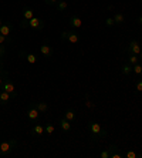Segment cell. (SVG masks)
<instances>
[{"instance_id":"cell-15","label":"cell","mask_w":142,"mask_h":158,"mask_svg":"<svg viewBox=\"0 0 142 158\" xmlns=\"http://www.w3.org/2000/svg\"><path fill=\"white\" fill-rule=\"evenodd\" d=\"M34 17V10L31 7H24L23 9V19L24 20H30Z\"/></svg>"},{"instance_id":"cell-14","label":"cell","mask_w":142,"mask_h":158,"mask_svg":"<svg viewBox=\"0 0 142 158\" xmlns=\"http://www.w3.org/2000/svg\"><path fill=\"white\" fill-rule=\"evenodd\" d=\"M63 117L66 118V120H68V121H75V118H77V114H75V111L71 110V108H68V110L64 111V115Z\"/></svg>"},{"instance_id":"cell-17","label":"cell","mask_w":142,"mask_h":158,"mask_svg":"<svg viewBox=\"0 0 142 158\" xmlns=\"http://www.w3.org/2000/svg\"><path fill=\"white\" fill-rule=\"evenodd\" d=\"M34 106H36V108L40 111L41 114H44V113H47L48 111V104L44 103V101H39V103H36Z\"/></svg>"},{"instance_id":"cell-32","label":"cell","mask_w":142,"mask_h":158,"mask_svg":"<svg viewBox=\"0 0 142 158\" xmlns=\"http://www.w3.org/2000/svg\"><path fill=\"white\" fill-rule=\"evenodd\" d=\"M20 27H23V29H24V27H29V20H24V19H23L22 23H20Z\"/></svg>"},{"instance_id":"cell-25","label":"cell","mask_w":142,"mask_h":158,"mask_svg":"<svg viewBox=\"0 0 142 158\" xmlns=\"http://www.w3.org/2000/svg\"><path fill=\"white\" fill-rule=\"evenodd\" d=\"M7 78V71L3 70V71H0V85L3 84V81Z\"/></svg>"},{"instance_id":"cell-23","label":"cell","mask_w":142,"mask_h":158,"mask_svg":"<svg viewBox=\"0 0 142 158\" xmlns=\"http://www.w3.org/2000/svg\"><path fill=\"white\" fill-rule=\"evenodd\" d=\"M132 73H135L136 76H141L142 74V66L139 64V63H136V64L132 66Z\"/></svg>"},{"instance_id":"cell-6","label":"cell","mask_w":142,"mask_h":158,"mask_svg":"<svg viewBox=\"0 0 142 158\" xmlns=\"http://www.w3.org/2000/svg\"><path fill=\"white\" fill-rule=\"evenodd\" d=\"M29 27L30 29H33V30H41L44 27V22L41 20V19H39V17L34 16L33 19H30L29 20Z\"/></svg>"},{"instance_id":"cell-1","label":"cell","mask_w":142,"mask_h":158,"mask_svg":"<svg viewBox=\"0 0 142 158\" xmlns=\"http://www.w3.org/2000/svg\"><path fill=\"white\" fill-rule=\"evenodd\" d=\"M16 145H17V141L14 138L0 143V157H9L11 154V151L16 148Z\"/></svg>"},{"instance_id":"cell-27","label":"cell","mask_w":142,"mask_h":158,"mask_svg":"<svg viewBox=\"0 0 142 158\" xmlns=\"http://www.w3.org/2000/svg\"><path fill=\"white\" fill-rule=\"evenodd\" d=\"M4 43H11V40L7 39L6 36H3V34H0V44H4Z\"/></svg>"},{"instance_id":"cell-26","label":"cell","mask_w":142,"mask_h":158,"mask_svg":"<svg viewBox=\"0 0 142 158\" xmlns=\"http://www.w3.org/2000/svg\"><path fill=\"white\" fill-rule=\"evenodd\" d=\"M105 26L107 27H112V26H115V23H114V19L112 17H108L105 20Z\"/></svg>"},{"instance_id":"cell-31","label":"cell","mask_w":142,"mask_h":158,"mask_svg":"<svg viewBox=\"0 0 142 158\" xmlns=\"http://www.w3.org/2000/svg\"><path fill=\"white\" fill-rule=\"evenodd\" d=\"M44 2H46V4H48V6H55L59 0H44Z\"/></svg>"},{"instance_id":"cell-2","label":"cell","mask_w":142,"mask_h":158,"mask_svg":"<svg viewBox=\"0 0 142 158\" xmlns=\"http://www.w3.org/2000/svg\"><path fill=\"white\" fill-rule=\"evenodd\" d=\"M88 131L92 137H98V138H102V137L107 135V131L102 130V127L95 121H90L88 123Z\"/></svg>"},{"instance_id":"cell-3","label":"cell","mask_w":142,"mask_h":158,"mask_svg":"<svg viewBox=\"0 0 142 158\" xmlns=\"http://www.w3.org/2000/svg\"><path fill=\"white\" fill-rule=\"evenodd\" d=\"M61 39L63 40H67L68 43L71 44H77L80 43V34L77 33V31H63L61 33Z\"/></svg>"},{"instance_id":"cell-33","label":"cell","mask_w":142,"mask_h":158,"mask_svg":"<svg viewBox=\"0 0 142 158\" xmlns=\"http://www.w3.org/2000/svg\"><path fill=\"white\" fill-rule=\"evenodd\" d=\"M4 70V64H3V60H0V71Z\"/></svg>"},{"instance_id":"cell-11","label":"cell","mask_w":142,"mask_h":158,"mask_svg":"<svg viewBox=\"0 0 142 158\" xmlns=\"http://www.w3.org/2000/svg\"><path fill=\"white\" fill-rule=\"evenodd\" d=\"M16 96H13V94H10V93H6V91H0V104H7L10 100H13Z\"/></svg>"},{"instance_id":"cell-19","label":"cell","mask_w":142,"mask_h":158,"mask_svg":"<svg viewBox=\"0 0 142 158\" xmlns=\"http://www.w3.org/2000/svg\"><path fill=\"white\" fill-rule=\"evenodd\" d=\"M112 19H114V23H115V24H118V26H120V24H122V23L125 22V16L122 15V13H115V15L112 16Z\"/></svg>"},{"instance_id":"cell-22","label":"cell","mask_w":142,"mask_h":158,"mask_svg":"<svg viewBox=\"0 0 142 158\" xmlns=\"http://www.w3.org/2000/svg\"><path fill=\"white\" fill-rule=\"evenodd\" d=\"M128 63L131 64V66H134V64H136V63H139V57L136 54H128Z\"/></svg>"},{"instance_id":"cell-10","label":"cell","mask_w":142,"mask_h":158,"mask_svg":"<svg viewBox=\"0 0 142 158\" xmlns=\"http://www.w3.org/2000/svg\"><path fill=\"white\" fill-rule=\"evenodd\" d=\"M70 26L73 29H81L83 27V20L80 16H71L70 17Z\"/></svg>"},{"instance_id":"cell-9","label":"cell","mask_w":142,"mask_h":158,"mask_svg":"<svg viewBox=\"0 0 142 158\" xmlns=\"http://www.w3.org/2000/svg\"><path fill=\"white\" fill-rule=\"evenodd\" d=\"M11 31H13V24H11V23L6 22L0 26V34H3V36H6V37L10 36Z\"/></svg>"},{"instance_id":"cell-18","label":"cell","mask_w":142,"mask_h":158,"mask_svg":"<svg viewBox=\"0 0 142 158\" xmlns=\"http://www.w3.org/2000/svg\"><path fill=\"white\" fill-rule=\"evenodd\" d=\"M55 9L59 11H66L67 9H68V3H67L66 0H59L57 4H55Z\"/></svg>"},{"instance_id":"cell-12","label":"cell","mask_w":142,"mask_h":158,"mask_svg":"<svg viewBox=\"0 0 142 158\" xmlns=\"http://www.w3.org/2000/svg\"><path fill=\"white\" fill-rule=\"evenodd\" d=\"M40 53L41 56H44V57H51L53 56V48H51V46H48V44H41L40 46Z\"/></svg>"},{"instance_id":"cell-21","label":"cell","mask_w":142,"mask_h":158,"mask_svg":"<svg viewBox=\"0 0 142 158\" xmlns=\"http://www.w3.org/2000/svg\"><path fill=\"white\" fill-rule=\"evenodd\" d=\"M26 61L30 63V64H36V63H37V56L33 54V53H29V54H26Z\"/></svg>"},{"instance_id":"cell-8","label":"cell","mask_w":142,"mask_h":158,"mask_svg":"<svg viewBox=\"0 0 142 158\" xmlns=\"http://www.w3.org/2000/svg\"><path fill=\"white\" fill-rule=\"evenodd\" d=\"M30 134L33 137H41L46 134V130H44V125L41 124H36L31 127V130H30Z\"/></svg>"},{"instance_id":"cell-7","label":"cell","mask_w":142,"mask_h":158,"mask_svg":"<svg viewBox=\"0 0 142 158\" xmlns=\"http://www.w3.org/2000/svg\"><path fill=\"white\" fill-rule=\"evenodd\" d=\"M2 90L3 91H6V93H10V94H13V96H17V93H16V87H14V84L11 83L9 78H6V80L3 81V84H2Z\"/></svg>"},{"instance_id":"cell-36","label":"cell","mask_w":142,"mask_h":158,"mask_svg":"<svg viewBox=\"0 0 142 158\" xmlns=\"http://www.w3.org/2000/svg\"><path fill=\"white\" fill-rule=\"evenodd\" d=\"M139 56H141V59H142V52H141V54H139Z\"/></svg>"},{"instance_id":"cell-37","label":"cell","mask_w":142,"mask_h":158,"mask_svg":"<svg viewBox=\"0 0 142 158\" xmlns=\"http://www.w3.org/2000/svg\"><path fill=\"white\" fill-rule=\"evenodd\" d=\"M141 3H142V0H141Z\"/></svg>"},{"instance_id":"cell-24","label":"cell","mask_w":142,"mask_h":158,"mask_svg":"<svg viewBox=\"0 0 142 158\" xmlns=\"http://www.w3.org/2000/svg\"><path fill=\"white\" fill-rule=\"evenodd\" d=\"M44 130H46V134H53V132L55 131V125H53V124H47L46 127H44Z\"/></svg>"},{"instance_id":"cell-5","label":"cell","mask_w":142,"mask_h":158,"mask_svg":"<svg viewBox=\"0 0 142 158\" xmlns=\"http://www.w3.org/2000/svg\"><path fill=\"white\" fill-rule=\"evenodd\" d=\"M27 117H29V120L31 123H36L37 120H39V117H40V111L37 110L34 104H31V106H30V108L27 110Z\"/></svg>"},{"instance_id":"cell-29","label":"cell","mask_w":142,"mask_h":158,"mask_svg":"<svg viewBox=\"0 0 142 158\" xmlns=\"http://www.w3.org/2000/svg\"><path fill=\"white\" fill-rule=\"evenodd\" d=\"M135 88H136V91L142 93V80H138L135 83Z\"/></svg>"},{"instance_id":"cell-30","label":"cell","mask_w":142,"mask_h":158,"mask_svg":"<svg viewBox=\"0 0 142 158\" xmlns=\"http://www.w3.org/2000/svg\"><path fill=\"white\" fill-rule=\"evenodd\" d=\"M109 158H124V154H118V152H111Z\"/></svg>"},{"instance_id":"cell-13","label":"cell","mask_w":142,"mask_h":158,"mask_svg":"<svg viewBox=\"0 0 142 158\" xmlns=\"http://www.w3.org/2000/svg\"><path fill=\"white\" fill-rule=\"evenodd\" d=\"M60 128H61L64 132H68V131H71V121H68V120H66V118H64V117H63V118H60Z\"/></svg>"},{"instance_id":"cell-20","label":"cell","mask_w":142,"mask_h":158,"mask_svg":"<svg viewBox=\"0 0 142 158\" xmlns=\"http://www.w3.org/2000/svg\"><path fill=\"white\" fill-rule=\"evenodd\" d=\"M125 158H142V154H139V152H135V151L132 150H128L127 152L124 154Z\"/></svg>"},{"instance_id":"cell-28","label":"cell","mask_w":142,"mask_h":158,"mask_svg":"<svg viewBox=\"0 0 142 158\" xmlns=\"http://www.w3.org/2000/svg\"><path fill=\"white\" fill-rule=\"evenodd\" d=\"M4 54H6V47H4L3 44H0V60H3Z\"/></svg>"},{"instance_id":"cell-34","label":"cell","mask_w":142,"mask_h":158,"mask_svg":"<svg viewBox=\"0 0 142 158\" xmlns=\"http://www.w3.org/2000/svg\"><path fill=\"white\" fill-rule=\"evenodd\" d=\"M136 22H138V23H139V24H141V26H142V15H141V16H139V17H138V19H136Z\"/></svg>"},{"instance_id":"cell-4","label":"cell","mask_w":142,"mask_h":158,"mask_svg":"<svg viewBox=\"0 0 142 158\" xmlns=\"http://www.w3.org/2000/svg\"><path fill=\"white\" fill-rule=\"evenodd\" d=\"M127 52H128V54L131 53V54H136V56H139V54H141V52H142V48H141V46H139L138 41H136V40H132L131 43L128 44Z\"/></svg>"},{"instance_id":"cell-16","label":"cell","mask_w":142,"mask_h":158,"mask_svg":"<svg viewBox=\"0 0 142 158\" xmlns=\"http://www.w3.org/2000/svg\"><path fill=\"white\" fill-rule=\"evenodd\" d=\"M121 73H122V76H129V74L132 73V66L128 61L124 63V64L121 66Z\"/></svg>"},{"instance_id":"cell-35","label":"cell","mask_w":142,"mask_h":158,"mask_svg":"<svg viewBox=\"0 0 142 158\" xmlns=\"http://www.w3.org/2000/svg\"><path fill=\"white\" fill-rule=\"evenodd\" d=\"M2 24H3V20H2V17H0V26H2Z\"/></svg>"}]
</instances>
